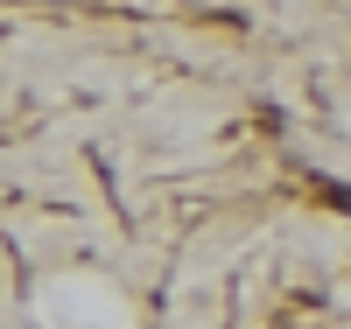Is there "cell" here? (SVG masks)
<instances>
[{
	"instance_id": "obj_1",
	"label": "cell",
	"mask_w": 351,
	"mask_h": 329,
	"mask_svg": "<svg viewBox=\"0 0 351 329\" xmlns=\"http://www.w3.org/2000/svg\"><path fill=\"white\" fill-rule=\"evenodd\" d=\"M43 315L56 329H127V302L106 294L99 280H56L43 294Z\"/></svg>"
}]
</instances>
